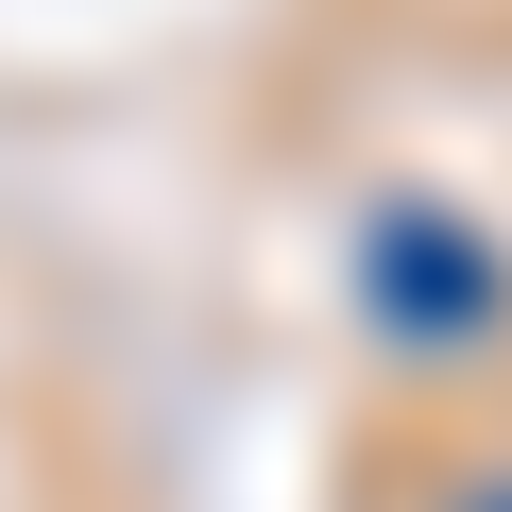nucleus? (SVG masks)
<instances>
[{
  "label": "nucleus",
  "mask_w": 512,
  "mask_h": 512,
  "mask_svg": "<svg viewBox=\"0 0 512 512\" xmlns=\"http://www.w3.org/2000/svg\"><path fill=\"white\" fill-rule=\"evenodd\" d=\"M359 291H376V325L427 359V342H478V325H495V256H478L444 205H393L376 256H359Z\"/></svg>",
  "instance_id": "obj_1"
},
{
  "label": "nucleus",
  "mask_w": 512,
  "mask_h": 512,
  "mask_svg": "<svg viewBox=\"0 0 512 512\" xmlns=\"http://www.w3.org/2000/svg\"><path fill=\"white\" fill-rule=\"evenodd\" d=\"M444 512H512V478H478V495H444Z\"/></svg>",
  "instance_id": "obj_2"
}]
</instances>
